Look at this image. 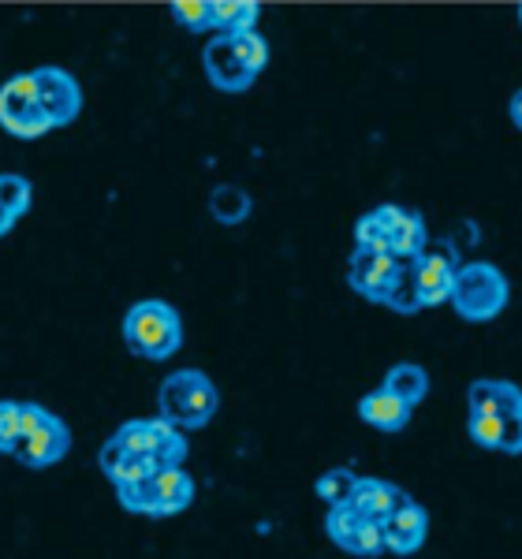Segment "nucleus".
<instances>
[{"mask_svg":"<svg viewBox=\"0 0 522 559\" xmlns=\"http://www.w3.org/2000/svg\"><path fill=\"white\" fill-rule=\"evenodd\" d=\"M355 247L381 250V254H392L395 261H414V258L426 254L429 231H426V221H422L418 210L384 202V205H377V210H370L366 216H358Z\"/></svg>","mask_w":522,"mask_h":559,"instance_id":"f257e3e1","label":"nucleus"},{"mask_svg":"<svg viewBox=\"0 0 522 559\" xmlns=\"http://www.w3.org/2000/svg\"><path fill=\"white\" fill-rule=\"evenodd\" d=\"M210 83L221 94H247L254 79L269 64V41L258 31L250 34H217L202 52Z\"/></svg>","mask_w":522,"mask_h":559,"instance_id":"f03ea898","label":"nucleus"},{"mask_svg":"<svg viewBox=\"0 0 522 559\" xmlns=\"http://www.w3.org/2000/svg\"><path fill=\"white\" fill-rule=\"evenodd\" d=\"M123 344L134 358L165 362L183 347V321L165 299H142L123 313Z\"/></svg>","mask_w":522,"mask_h":559,"instance_id":"7ed1b4c3","label":"nucleus"},{"mask_svg":"<svg viewBox=\"0 0 522 559\" xmlns=\"http://www.w3.org/2000/svg\"><path fill=\"white\" fill-rule=\"evenodd\" d=\"M221 407V392L202 369H176L161 381L157 392V411L165 421L183 432V429H202L213 421V414Z\"/></svg>","mask_w":522,"mask_h":559,"instance_id":"20e7f679","label":"nucleus"},{"mask_svg":"<svg viewBox=\"0 0 522 559\" xmlns=\"http://www.w3.org/2000/svg\"><path fill=\"white\" fill-rule=\"evenodd\" d=\"M511 299V287L508 276L500 273L493 261H463L455 269V284H452V302L459 321H471V324H485L493 318H500L508 310Z\"/></svg>","mask_w":522,"mask_h":559,"instance_id":"39448f33","label":"nucleus"},{"mask_svg":"<svg viewBox=\"0 0 522 559\" xmlns=\"http://www.w3.org/2000/svg\"><path fill=\"white\" fill-rule=\"evenodd\" d=\"M116 496H120V503L128 511H134V515L173 519V515H183L194 503V477L187 474L183 466H168V471L150 474L146 481L120 485Z\"/></svg>","mask_w":522,"mask_h":559,"instance_id":"423d86ee","label":"nucleus"},{"mask_svg":"<svg viewBox=\"0 0 522 559\" xmlns=\"http://www.w3.org/2000/svg\"><path fill=\"white\" fill-rule=\"evenodd\" d=\"M71 452V429L64 426L60 414H52L41 403H23L20 414V448H15V463L26 471H45V466L60 463Z\"/></svg>","mask_w":522,"mask_h":559,"instance_id":"0eeeda50","label":"nucleus"},{"mask_svg":"<svg viewBox=\"0 0 522 559\" xmlns=\"http://www.w3.org/2000/svg\"><path fill=\"white\" fill-rule=\"evenodd\" d=\"M109 440H112V444H120L123 452H131V455L153 459L161 471H168V466H183V459H187L183 432H179L173 421L161 418V414H157V418H131V421H123V426L116 429Z\"/></svg>","mask_w":522,"mask_h":559,"instance_id":"6e6552de","label":"nucleus"},{"mask_svg":"<svg viewBox=\"0 0 522 559\" xmlns=\"http://www.w3.org/2000/svg\"><path fill=\"white\" fill-rule=\"evenodd\" d=\"M0 128H4L12 139H41L49 134V120L41 116L38 108V90H34V79L31 71L23 75H12L4 86H0Z\"/></svg>","mask_w":522,"mask_h":559,"instance_id":"1a4fd4ad","label":"nucleus"},{"mask_svg":"<svg viewBox=\"0 0 522 559\" xmlns=\"http://www.w3.org/2000/svg\"><path fill=\"white\" fill-rule=\"evenodd\" d=\"M31 79H34V90H38V108L52 131L79 120V112H83V86H79V79L71 75V71L45 64V68H34Z\"/></svg>","mask_w":522,"mask_h":559,"instance_id":"9d476101","label":"nucleus"},{"mask_svg":"<svg viewBox=\"0 0 522 559\" xmlns=\"http://www.w3.org/2000/svg\"><path fill=\"white\" fill-rule=\"evenodd\" d=\"M403 265H407V261H395L392 254H381V250L355 247V254L347 261V284H351V292H358L363 299L384 306Z\"/></svg>","mask_w":522,"mask_h":559,"instance_id":"9b49d317","label":"nucleus"},{"mask_svg":"<svg viewBox=\"0 0 522 559\" xmlns=\"http://www.w3.org/2000/svg\"><path fill=\"white\" fill-rule=\"evenodd\" d=\"M325 534L332 537V545L344 548L347 556L373 559V556L384 552L381 526H377V522H370V519H363L355 508H347V503H340V508H329Z\"/></svg>","mask_w":522,"mask_h":559,"instance_id":"f8f14e48","label":"nucleus"},{"mask_svg":"<svg viewBox=\"0 0 522 559\" xmlns=\"http://www.w3.org/2000/svg\"><path fill=\"white\" fill-rule=\"evenodd\" d=\"M455 269L452 247H426V254L414 258V287H418L422 310H434L452 299Z\"/></svg>","mask_w":522,"mask_h":559,"instance_id":"ddd939ff","label":"nucleus"},{"mask_svg":"<svg viewBox=\"0 0 522 559\" xmlns=\"http://www.w3.org/2000/svg\"><path fill=\"white\" fill-rule=\"evenodd\" d=\"M429 537V511L418 500H403L389 519L381 522V540L384 552L392 556H414Z\"/></svg>","mask_w":522,"mask_h":559,"instance_id":"4468645a","label":"nucleus"},{"mask_svg":"<svg viewBox=\"0 0 522 559\" xmlns=\"http://www.w3.org/2000/svg\"><path fill=\"white\" fill-rule=\"evenodd\" d=\"M466 432L485 452L522 455V418H497V414L471 411L466 414Z\"/></svg>","mask_w":522,"mask_h":559,"instance_id":"2eb2a0df","label":"nucleus"},{"mask_svg":"<svg viewBox=\"0 0 522 559\" xmlns=\"http://www.w3.org/2000/svg\"><path fill=\"white\" fill-rule=\"evenodd\" d=\"M411 492H403L400 485L392 481H381V477H358L355 481V492H351L347 508H355L363 519H370L381 526L384 519L392 515L395 508H400L403 500H407Z\"/></svg>","mask_w":522,"mask_h":559,"instance_id":"dca6fc26","label":"nucleus"},{"mask_svg":"<svg viewBox=\"0 0 522 559\" xmlns=\"http://www.w3.org/2000/svg\"><path fill=\"white\" fill-rule=\"evenodd\" d=\"M466 407L497 414V418H522V388L511 381L482 377V381H474L466 388Z\"/></svg>","mask_w":522,"mask_h":559,"instance_id":"f3484780","label":"nucleus"},{"mask_svg":"<svg viewBox=\"0 0 522 559\" xmlns=\"http://www.w3.org/2000/svg\"><path fill=\"white\" fill-rule=\"evenodd\" d=\"M411 414L414 411L407 403H400L392 392H384V388H373V392H366L363 400H358V418L377 432H403L411 426Z\"/></svg>","mask_w":522,"mask_h":559,"instance_id":"a211bd4d","label":"nucleus"},{"mask_svg":"<svg viewBox=\"0 0 522 559\" xmlns=\"http://www.w3.org/2000/svg\"><path fill=\"white\" fill-rule=\"evenodd\" d=\"M381 388H384V392H392L395 400L407 403V407L414 411L429 395V373L418 362H395L389 373H384Z\"/></svg>","mask_w":522,"mask_h":559,"instance_id":"6ab92c4d","label":"nucleus"},{"mask_svg":"<svg viewBox=\"0 0 522 559\" xmlns=\"http://www.w3.org/2000/svg\"><path fill=\"white\" fill-rule=\"evenodd\" d=\"M261 8L254 0H210V26L221 34H250L258 31Z\"/></svg>","mask_w":522,"mask_h":559,"instance_id":"aec40b11","label":"nucleus"},{"mask_svg":"<svg viewBox=\"0 0 522 559\" xmlns=\"http://www.w3.org/2000/svg\"><path fill=\"white\" fill-rule=\"evenodd\" d=\"M250 210H254V202H250V194L242 191V187L236 183H221V187H213V194H210V213L217 216L221 224H242L250 216Z\"/></svg>","mask_w":522,"mask_h":559,"instance_id":"412c9836","label":"nucleus"},{"mask_svg":"<svg viewBox=\"0 0 522 559\" xmlns=\"http://www.w3.org/2000/svg\"><path fill=\"white\" fill-rule=\"evenodd\" d=\"M355 481H358V474H351L347 466H332V471H325L313 481V492H318V500H325L329 508H340V503L351 500Z\"/></svg>","mask_w":522,"mask_h":559,"instance_id":"4be33fe9","label":"nucleus"},{"mask_svg":"<svg viewBox=\"0 0 522 559\" xmlns=\"http://www.w3.org/2000/svg\"><path fill=\"white\" fill-rule=\"evenodd\" d=\"M20 400H0V455H15L20 448Z\"/></svg>","mask_w":522,"mask_h":559,"instance_id":"5701e85b","label":"nucleus"},{"mask_svg":"<svg viewBox=\"0 0 522 559\" xmlns=\"http://www.w3.org/2000/svg\"><path fill=\"white\" fill-rule=\"evenodd\" d=\"M173 15H176V23H183L191 34L213 31V26H210V0H176Z\"/></svg>","mask_w":522,"mask_h":559,"instance_id":"b1692460","label":"nucleus"},{"mask_svg":"<svg viewBox=\"0 0 522 559\" xmlns=\"http://www.w3.org/2000/svg\"><path fill=\"white\" fill-rule=\"evenodd\" d=\"M511 120H515V128L522 131V90H515V97H511Z\"/></svg>","mask_w":522,"mask_h":559,"instance_id":"393cba45","label":"nucleus"},{"mask_svg":"<svg viewBox=\"0 0 522 559\" xmlns=\"http://www.w3.org/2000/svg\"><path fill=\"white\" fill-rule=\"evenodd\" d=\"M519 23H522V4H519Z\"/></svg>","mask_w":522,"mask_h":559,"instance_id":"a878e982","label":"nucleus"}]
</instances>
